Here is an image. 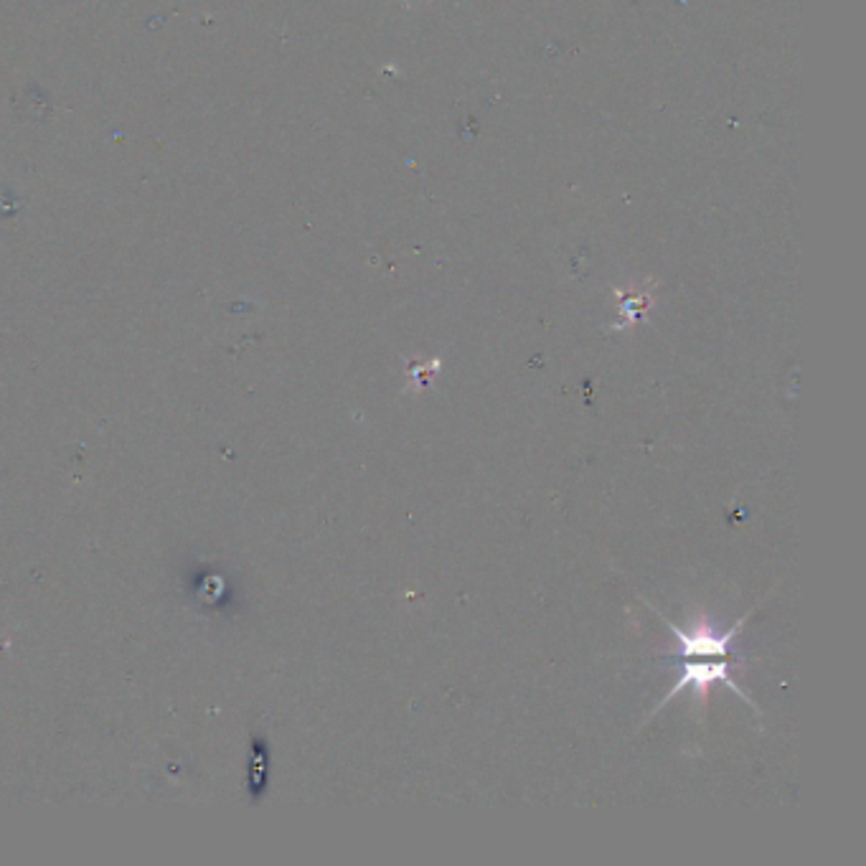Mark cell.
<instances>
[{
	"label": "cell",
	"mask_w": 866,
	"mask_h": 866,
	"mask_svg": "<svg viewBox=\"0 0 866 866\" xmlns=\"http://www.w3.org/2000/svg\"><path fill=\"white\" fill-rule=\"evenodd\" d=\"M440 369H442V359H432L430 364H414L407 374L409 389H414V392L425 389L432 381V376H435Z\"/></svg>",
	"instance_id": "3957f363"
},
{
	"label": "cell",
	"mask_w": 866,
	"mask_h": 866,
	"mask_svg": "<svg viewBox=\"0 0 866 866\" xmlns=\"http://www.w3.org/2000/svg\"><path fill=\"white\" fill-rule=\"evenodd\" d=\"M646 605L651 607L653 613H656L658 618L663 620V625H666V628L671 630L673 635H676V651L666 653V658H673V661H676L673 666L679 668V679H676L673 689L668 691V694L663 696L661 701H658L656 709L648 714V719H651L653 714L661 712L663 707H668V701L679 694L681 689H694L696 707L707 709L709 694H712V686L719 684V681H722L724 686H729V689H732L737 696H742L747 707L755 709V714H760L755 699H752V696L747 694V691L742 689L737 681H734L732 663H729V658H732V638L740 633L742 628H745V623L752 618V613H755V610H750L745 618L737 620V623H734L729 630H724V633H714L712 625H709V618L704 613H701L699 620H696L694 630H684V628H679L676 623H671V620H668L663 613H658L651 602H646Z\"/></svg>",
	"instance_id": "6da1fadb"
},
{
	"label": "cell",
	"mask_w": 866,
	"mask_h": 866,
	"mask_svg": "<svg viewBox=\"0 0 866 866\" xmlns=\"http://www.w3.org/2000/svg\"><path fill=\"white\" fill-rule=\"evenodd\" d=\"M651 295L648 293H635V295H623V300H620V313H623V323H620L618 328H628L633 326V323H638L643 315H646V310L651 308Z\"/></svg>",
	"instance_id": "7a4b0ae2"
}]
</instances>
